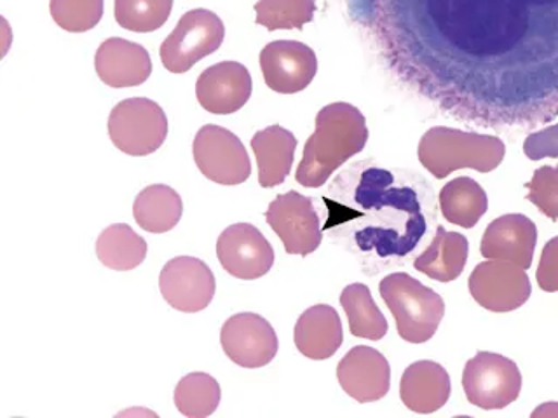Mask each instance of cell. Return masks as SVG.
<instances>
[{
  "instance_id": "obj_29",
  "label": "cell",
  "mask_w": 558,
  "mask_h": 418,
  "mask_svg": "<svg viewBox=\"0 0 558 418\" xmlns=\"http://www.w3.org/2000/svg\"><path fill=\"white\" fill-rule=\"evenodd\" d=\"M51 16L70 34L92 30L104 16V0H51Z\"/></svg>"
},
{
  "instance_id": "obj_25",
  "label": "cell",
  "mask_w": 558,
  "mask_h": 418,
  "mask_svg": "<svg viewBox=\"0 0 558 418\" xmlns=\"http://www.w3.org/2000/svg\"><path fill=\"white\" fill-rule=\"evenodd\" d=\"M340 305L348 316L349 330L357 339L383 340L388 333V321L372 298L366 284H349L340 293Z\"/></svg>"
},
{
  "instance_id": "obj_15",
  "label": "cell",
  "mask_w": 558,
  "mask_h": 418,
  "mask_svg": "<svg viewBox=\"0 0 558 418\" xmlns=\"http://www.w3.org/2000/svg\"><path fill=\"white\" fill-rule=\"evenodd\" d=\"M252 91V75L238 61H222L209 66L196 84L197 101L206 112L215 115H229L243 109Z\"/></svg>"
},
{
  "instance_id": "obj_24",
  "label": "cell",
  "mask_w": 558,
  "mask_h": 418,
  "mask_svg": "<svg viewBox=\"0 0 558 418\" xmlns=\"http://www.w3.org/2000/svg\"><path fill=\"white\" fill-rule=\"evenodd\" d=\"M96 257L105 267L126 272L144 263L147 243L126 223H116L107 226L96 241Z\"/></svg>"
},
{
  "instance_id": "obj_21",
  "label": "cell",
  "mask_w": 558,
  "mask_h": 418,
  "mask_svg": "<svg viewBox=\"0 0 558 418\" xmlns=\"http://www.w3.org/2000/svg\"><path fill=\"white\" fill-rule=\"evenodd\" d=\"M470 244L458 232H447L444 226L436 229L433 243L415 258L414 267L429 279L450 283L462 274L466 266Z\"/></svg>"
},
{
  "instance_id": "obj_20",
  "label": "cell",
  "mask_w": 558,
  "mask_h": 418,
  "mask_svg": "<svg viewBox=\"0 0 558 418\" xmlns=\"http://www.w3.org/2000/svg\"><path fill=\"white\" fill-rule=\"evenodd\" d=\"M296 138L281 126L258 131L252 138V150L257 157L260 187H278L292 171Z\"/></svg>"
},
{
  "instance_id": "obj_18",
  "label": "cell",
  "mask_w": 558,
  "mask_h": 418,
  "mask_svg": "<svg viewBox=\"0 0 558 418\" xmlns=\"http://www.w3.org/2000/svg\"><path fill=\"white\" fill-rule=\"evenodd\" d=\"M400 397L403 405L415 414H435L449 401V373L435 361L414 362L403 371Z\"/></svg>"
},
{
  "instance_id": "obj_33",
  "label": "cell",
  "mask_w": 558,
  "mask_h": 418,
  "mask_svg": "<svg viewBox=\"0 0 558 418\" xmlns=\"http://www.w3.org/2000/svg\"><path fill=\"white\" fill-rule=\"evenodd\" d=\"M532 418H558V403H545L532 411Z\"/></svg>"
},
{
  "instance_id": "obj_3",
  "label": "cell",
  "mask_w": 558,
  "mask_h": 418,
  "mask_svg": "<svg viewBox=\"0 0 558 418\" xmlns=\"http://www.w3.org/2000/svg\"><path fill=\"white\" fill-rule=\"evenodd\" d=\"M379 292L395 316L401 339L410 344L433 339L445 316V302L438 293L405 272L386 275Z\"/></svg>"
},
{
  "instance_id": "obj_14",
  "label": "cell",
  "mask_w": 558,
  "mask_h": 418,
  "mask_svg": "<svg viewBox=\"0 0 558 418\" xmlns=\"http://www.w3.org/2000/svg\"><path fill=\"white\" fill-rule=\"evenodd\" d=\"M340 388L357 403L383 399L391 385V366L377 348L356 345L337 366Z\"/></svg>"
},
{
  "instance_id": "obj_31",
  "label": "cell",
  "mask_w": 558,
  "mask_h": 418,
  "mask_svg": "<svg viewBox=\"0 0 558 418\" xmlns=\"http://www.w3.org/2000/svg\"><path fill=\"white\" fill-rule=\"evenodd\" d=\"M523 152L531 161L558 157V124L529 135L523 144Z\"/></svg>"
},
{
  "instance_id": "obj_6",
  "label": "cell",
  "mask_w": 558,
  "mask_h": 418,
  "mask_svg": "<svg viewBox=\"0 0 558 418\" xmlns=\"http://www.w3.org/2000/svg\"><path fill=\"white\" fill-rule=\"evenodd\" d=\"M462 388L471 405L482 409H502L522 391L519 366L501 354L478 353L462 371Z\"/></svg>"
},
{
  "instance_id": "obj_1",
  "label": "cell",
  "mask_w": 558,
  "mask_h": 418,
  "mask_svg": "<svg viewBox=\"0 0 558 418\" xmlns=\"http://www.w3.org/2000/svg\"><path fill=\"white\" fill-rule=\"evenodd\" d=\"M368 139L366 119L349 103H330L316 115V130L307 139L295 180L302 187L318 188L351 157L362 152Z\"/></svg>"
},
{
  "instance_id": "obj_11",
  "label": "cell",
  "mask_w": 558,
  "mask_h": 418,
  "mask_svg": "<svg viewBox=\"0 0 558 418\" xmlns=\"http://www.w3.org/2000/svg\"><path fill=\"white\" fill-rule=\"evenodd\" d=\"M223 353L243 368H262L278 354L279 342L275 328L258 314L241 312L223 322L220 331Z\"/></svg>"
},
{
  "instance_id": "obj_10",
  "label": "cell",
  "mask_w": 558,
  "mask_h": 418,
  "mask_svg": "<svg viewBox=\"0 0 558 418\" xmlns=\"http://www.w3.org/2000/svg\"><path fill=\"white\" fill-rule=\"evenodd\" d=\"M217 257L226 272L243 281L262 278L275 266V249L252 223L227 226L217 241Z\"/></svg>"
},
{
  "instance_id": "obj_16",
  "label": "cell",
  "mask_w": 558,
  "mask_h": 418,
  "mask_svg": "<svg viewBox=\"0 0 558 418\" xmlns=\"http://www.w3.org/2000/svg\"><path fill=\"white\" fill-rule=\"evenodd\" d=\"M537 244L536 223L525 214H505L488 223L480 253L487 260H505L527 270Z\"/></svg>"
},
{
  "instance_id": "obj_30",
  "label": "cell",
  "mask_w": 558,
  "mask_h": 418,
  "mask_svg": "<svg viewBox=\"0 0 558 418\" xmlns=\"http://www.w3.org/2000/svg\"><path fill=\"white\" fill-rule=\"evenodd\" d=\"M525 188L527 200L549 220L558 222V165L539 168Z\"/></svg>"
},
{
  "instance_id": "obj_9",
  "label": "cell",
  "mask_w": 558,
  "mask_h": 418,
  "mask_svg": "<svg viewBox=\"0 0 558 418\" xmlns=\"http://www.w3.org/2000/svg\"><path fill=\"white\" fill-rule=\"evenodd\" d=\"M468 287L476 304L490 312H511L531 298L525 269L505 260L482 261L471 272Z\"/></svg>"
},
{
  "instance_id": "obj_19",
  "label": "cell",
  "mask_w": 558,
  "mask_h": 418,
  "mask_svg": "<svg viewBox=\"0 0 558 418\" xmlns=\"http://www.w3.org/2000/svg\"><path fill=\"white\" fill-rule=\"evenodd\" d=\"M293 339L302 356L314 361L330 359L344 340L339 314L330 305H314L296 321Z\"/></svg>"
},
{
  "instance_id": "obj_5",
  "label": "cell",
  "mask_w": 558,
  "mask_h": 418,
  "mask_svg": "<svg viewBox=\"0 0 558 418\" xmlns=\"http://www.w3.org/2000/svg\"><path fill=\"white\" fill-rule=\"evenodd\" d=\"M226 26L208 9H192L180 17L161 46V61L171 74H185L222 46Z\"/></svg>"
},
{
  "instance_id": "obj_12",
  "label": "cell",
  "mask_w": 558,
  "mask_h": 418,
  "mask_svg": "<svg viewBox=\"0 0 558 418\" xmlns=\"http://www.w3.org/2000/svg\"><path fill=\"white\" fill-rule=\"evenodd\" d=\"M215 287L214 272L199 258H171L159 275L162 298L180 312L205 310L214 300Z\"/></svg>"
},
{
  "instance_id": "obj_27",
  "label": "cell",
  "mask_w": 558,
  "mask_h": 418,
  "mask_svg": "<svg viewBox=\"0 0 558 418\" xmlns=\"http://www.w3.org/2000/svg\"><path fill=\"white\" fill-rule=\"evenodd\" d=\"M255 23L269 32L292 30L313 22L316 13L314 0H258Z\"/></svg>"
},
{
  "instance_id": "obj_4",
  "label": "cell",
  "mask_w": 558,
  "mask_h": 418,
  "mask_svg": "<svg viewBox=\"0 0 558 418\" xmlns=\"http://www.w3.org/2000/svg\"><path fill=\"white\" fill-rule=\"evenodd\" d=\"M165 110L148 98L119 101L109 115V136L113 147L133 157L150 156L168 136Z\"/></svg>"
},
{
  "instance_id": "obj_32",
  "label": "cell",
  "mask_w": 558,
  "mask_h": 418,
  "mask_svg": "<svg viewBox=\"0 0 558 418\" xmlns=\"http://www.w3.org/2000/svg\"><path fill=\"white\" fill-rule=\"evenodd\" d=\"M536 278L543 292H558V235L543 248Z\"/></svg>"
},
{
  "instance_id": "obj_2",
  "label": "cell",
  "mask_w": 558,
  "mask_h": 418,
  "mask_svg": "<svg viewBox=\"0 0 558 418\" xmlns=\"http://www.w3.org/2000/svg\"><path fill=\"white\" fill-rule=\"evenodd\" d=\"M418 161L435 179H447L458 170L490 173L505 159L506 147L496 136L433 127L418 144Z\"/></svg>"
},
{
  "instance_id": "obj_26",
  "label": "cell",
  "mask_w": 558,
  "mask_h": 418,
  "mask_svg": "<svg viewBox=\"0 0 558 418\" xmlns=\"http://www.w3.org/2000/svg\"><path fill=\"white\" fill-rule=\"evenodd\" d=\"M222 391L217 380L208 373H189L174 389V405L189 418H205L215 414L220 405Z\"/></svg>"
},
{
  "instance_id": "obj_8",
  "label": "cell",
  "mask_w": 558,
  "mask_h": 418,
  "mask_svg": "<svg viewBox=\"0 0 558 418\" xmlns=\"http://www.w3.org/2000/svg\"><path fill=\"white\" fill-rule=\"evenodd\" d=\"M270 229L278 234L288 255L307 257L323 241L322 222L313 199L290 190L279 194L266 211Z\"/></svg>"
},
{
  "instance_id": "obj_13",
  "label": "cell",
  "mask_w": 558,
  "mask_h": 418,
  "mask_svg": "<svg viewBox=\"0 0 558 418\" xmlns=\"http://www.w3.org/2000/svg\"><path fill=\"white\" fill-rule=\"evenodd\" d=\"M260 69L267 87L281 95L304 91L318 72L313 49L296 40H275L260 52Z\"/></svg>"
},
{
  "instance_id": "obj_7",
  "label": "cell",
  "mask_w": 558,
  "mask_h": 418,
  "mask_svg": "<svg viewBox=\"0 0 558 418\" xmlns=\"http://www.w3.org/2000/svg\"><path fill=\"white\" fill-rule=\"evenodd\" d=\"M194 161L206 179L218 185H241L252 174V162L243 142L222 126L206 124L192 144Z\"/></svg>"
},
{
  "instance_id": "obj_23",
  "label": "cell",
  "mask_w": 558,
  "mask_h": 418,
  "mask_svg": "<svg viewBox=\"0 0 558 418\" xmlns=\"http://www.w3.org/2000/svg\"><path fill=\"white\" fill-rule=\"evenodd\" d=\"M440 208L447 222L471 229L487 213V194L475 180L459 176L441 188Z\"/></svg>"
},
{
  "instance_id": "obj_28",
  "label": "cell",
  "mask_w": 558,
  "mask_h": 418,
  "mask_svg": "<svg viewBox=\"0 0 558 418\" xmlns=\"http://www.w3.org/2000/svg\"><path fill=\"white\" fill-rule=\"evenodd\" d=\"M173 0H116V22L135 34L156 32L168 22Z\"/></svg>"
},
{
  "instance_id": "obj_17",
  "label": "cell",
  "mask_w": 558,
  "mask_h": 418,
  "mask_svg": "<svg viewBox=\"0 0 558 418\" xmlns=\"http://www.w3.org/2000/svg\"><path fill=\"white\" fill-rule=\"evenodd\" d=\"M95 69L101 83L122 89L144 84L153 74V61L144 46L112 37L96 51Z\"/></svg>"
},
{
  "instance_id": "obj_22",
  "label": "cell",
  "mask_w": 558,
  "mask_h": 418,
  "mask_svg": "<svg viewBox=\"0 0 558 418\" xmlns=\"http://www.w3.org/2000/svg\"><path fill=\"white\" fill-rule=\"evenodd\" d=\"M182 214V197L168 185H150L144 188L133 205L136 223L150 234L173 231Z\"/></svg>"
}]
</instances>
